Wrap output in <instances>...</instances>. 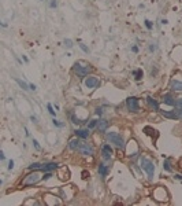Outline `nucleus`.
Instances as JSON below:
<instances>
[{
    "instance_id": "obj_1",
    "label": "nucleus",
    "mask_w": 182,
    "mask_h": 206,
    "mask_svg": "<svg viewBox=\"0 0 182 206\" xmlns=\"http://www.w3.org/2000/svg\"><path fill=\"white\" fill-rule=\"evenodd\" d=\"M41 179H44V175L41 173V172H38V170H33V173H30V175H27L25 179H23L22 181V186L23 187H29V186H34V184H37L38 181H40Z\"/></svg>"
},
{
    "instance_id": "obj_2",
    "label": "nucleus",
    "mask_w": 182,
    "mask_h": 206,
    "mask_svg": "<svg viewBox=\"0 0 182 206\" xmlns=\"http://www.w3.org/2000/svg\"><path fill=\"white\" fill-rule=\"evenodd\" d=\"M140 164H141V168L145 172H147V175L149 179H153V173H155V165H153V162L147 157H141L140 158Z\"/></svg>"
},
{
    "instance_id": "obj_3",
    "label": "nucleus",
    "mask_w": 182,
    "mask_h": 206,
    "mask_svg": "<svg viewBox=\"0 0 182 206\" xmlns=\"http://www.w3.org/2000/svg\"><path fill=\"white\" fill-rule=\"evenodd\" d=\"M74 70H76L77 76L80 77V78H84V77L88 76V73L92 72V67L89 66V65H86V63H84V62H76V65H74Z\"/></svg>"
},
{
    "instance_id": "obj_4",
    "label": "nucleus",
    "mask_w": 182,
    "mask_h": 206,
    "mask_svg": "<svg viewBox=\"0 0 182 206\" xmlns=\"http://www.w3.org/2000/svg\"><path fill=\"white\" fill-rule=\"evenodd\" d=\"M107 140H108L110 143H114L116 147L125 148V140H123V138L120 136V133H118V132H108V133H107Z\"/></svg>"
},
{
    "instance_id": "obj_5",
    "label": "nucleus",
    "mask_w": 182,
    "mask_h": 206,
    "mask_svg": "<svg viewBox=\"0 0 182 206\" xmlns=\"http://www.w3.org/2000/svg\"><path fill=\"white\" fill-rule=\"evenodd\" d=\"M126 106L132 113H138L140 111V104H138V99L134 98V96H130V98L126 99Z\"/></svg>"
},
{
    "instance_id": "obj_6",
    "label": "nucleus",
    "mask_w": 182,
    "mask_h": 206,
    "mask_svg": "<svg viewBox=\"0 0 182 206\" xmlns=\"http://www.w3.org/2000/svg\"><path fill=\"white\" fill-rule=\"evenodd\" d=\"M126 154H127L129 157H133V158L138 155V146L134 140H130L129 142L127 147H126Z\"/></svg>"
},
{
    "instance_id": "obj_7",
    "label": "nucleus",
    "mask_w": 182,
    "mask_h": 206,
    "mask_svg": "<svg viewBox=\"0 0 182 206\" xmlns=\"http://www.w3.org/2000/svg\"><path fill=\"white\" fill-rule=\"evenodd\" d=\"M78 150H80V152L82 154V155H93V147L90 146L89 143H81L80 147H78Z\"/></svg>"
},
{
    "instance_id": "obj_8",
    "label": "nucleus",
    "mask_w": 182,
    "mask_h": 206,
    "mask_svg": "<svg viewBox=\"0 0 182 206\" xmlns=\"http://www.w3.org/2000/svg\"><path fill=\"white\" fill-rule=\"evenodd\" d=\"M99 85H100V81H99L97 77H88V78H85V87L86 88L93 90V88H97Z\"/></svg>"
},
{
    "instance_id": "obj_9",
    "label": "nucleus",
    "mask_w": 182,
    "mask_h": 206,
    "mask_svg": "<svg viewBox=\"0 0 182 206\" xmlns=\"http://www.w3.org/2000/svg\"><path fill=\"white\" fill-rule=\"evenodd\" d=\"M153 197H155L158 201H166L169 195H167V191H166L164 188L159 187V188H156L155 191H153Z\"/></svg>"
},
{
    "instance_id": "obj_10",
    "label": "nucleus",
    "mask_w": 182,
    "mask_h": 206,
    "mask_svg": "<svg viewBox=\"0 0 182 206\" xmlns=\"http://www.w3.org/2000/svg\"><path fill=\"white\" fill-rule=\"evenodd\" d=\"M102 155L104 159H110L112 157V148L110 144H104L102 147Z\"/></svg>"
},
{
    "instance_id": "obj_11",
    "label": "nucleus",
    "mask_w": 182,
    "mask_h": 206,
    "mask_svg": "<svg viewBox=\"0 0 182 206\" xmlns=\"http://www.w3.org/2000/svg\"><path fill=\"white\" fill-rule=\"evenodd\" d=\"M170 88H171L173 91L181 92L182 91V81H178V80H175V78H173L171 83H170Z\"/></svg>"
},
{
    "instance_id": "obj_12",
    "label": "nucleus",
    "mask_w": 182,
    "mask_h": 206,
    "mask_svg": "<svg viewBox=\"0 0 182 206\" xmlns=\"http://www.w3.org/2000/svg\"><path fill=\"white\" fill-rule=\"evenodd\" d=\"M110 125V122L107 120H99V124H97V131L99 132H106L107 128Z\"/></svg>"
},
{
    "instance_id": "obj_13",
    "label": "nucleus",
    "mask_w": 182,
    "mask_h": 206,
    "mask_svg": "<svg viewBox=\"0 0 182 206\" xmlns=\"http://www.w3.org/2000/svg\"><path fill=\"white\" fill-rule=\"evenodd\" d=\"M80 139H78V136L77 138H73V139H70V142H69V148L70 150H77V148L80 147Z\"/></svg>"
},
{
    "instance_id": "obj_14",
    "label": "nucleus",
    "mask_w": 182,
    "mask_h": 206,
    "mask_svg": "<svg viewBox=\"0 0 182 206\" xmlns=\"http://www.w3.org/2000/svg\"><path fill=\"white\" fill-rule=\"evenodd\" d=\"M162 99H163V103H166V104H169V106H175V99H174L170 94L163 95Z\"/></svg>"
},
{
    "instance_id": "obj_15",
    "label": "nucleus",
    "mask_w": 182,
    "mask_h": 206,
    "mask_svg": "<svg viewBox=\"0 0 182 206\" xmlns=\"http://www.w3.org/2000/svg\"><path fill=\"white\" fill-rule=\"evenodd\" d=\"M76 136H78V138H81V139H86V138L89 136V128H86V129H77Z\"/></svg>"
},
{
    "instance_id": "obj_16",
    "label": "nucleus",
    "mask_w": 182,
    "mask_h": 206,
    "mask_svg": "<svg viewBox=\"0 0 182 206\" xmlns=\"http://www.w3.org/2000/svg\"><path fill=\"white\" fill-rule=\"evenodd\" d=\"M147 102H148V104H149V107H151L152 110H159V103L156 102L153 98L148 96V98H147Z\"/></svg>"
},
{
    "instance_id": "obj_17",
    "label": "nucleus",
    "mask_w": 182,
    "mask_h": 206,
    "mask_svg": "<svg viewBox=\"0 0 182 206\" xmlns=\"http://www.w3.org/2000/svg\"><path fill=\"white\" fill-rule=\"evenodd\" d=\"M97 170H99V175H100L103 179H104V177L107 176V173H108V166H106L104 164H100Z\"/></svg>"
},
{
    "instance_id": "obj_18",
    "label": "nucleus",
    "mask_w": 182,
    "mask_h": 206,
    "mask_svg": "<svg viewBox=\"0 0 182 206\" xmlns=\"http://www.w3.org/2000/svg\"><path fill=\"white\" fill-rule=\"evenodd\" d=\"M58 168V164H55V162H49V164H45L44 168H43V172H51V170L56 169Z\"/></svg>"
},
{
    "instance_id": "obj_19",
    "label": "nucleus",
    "mask_w": 182,
    "mask_h": 206,
    "mask_svg": "<svg viewBox=\"0 0 182 206\" xmlns=\"http://www.w3.org/2000/svg\"><path fill=\"white\" fill-rule=\"evenodd\" d=\"M162 116L166 117V118H171V120H178L177 118V114H175V111H162Z\"/></svg>"
},
{
    "instance_id": "obj_20",
    "label": "nucleus",
    "mask_w": 182,
    "mask_h": 206,
    "mask_svg": "<svg viewBox=\"0 0 182 206\" xmlns=\"http://www.w3.org/2000/svg\"><path fill=\"white\" fill-rule=\"evenodd\" d=\"M18 83V84H19V87H21V88H22L23 91H27V90H30V87H29V85L26 84V83H23L22 80H19V78H17V80H15Z\"/></svg>"
},
{
    "instance_id": "obj_21",
    "label": "nucleus",
    "mask_w": 182,
    "mask_h": 206,
    "mask_svg": "<svg viewBox=\"0 0 182 206\" xmlns=\"http://www.w3.org/2000/svg\"><path fill=\"white\" fill-rule=\"evenodd\" d=\"M43 168H44V165H43V164H38V162L29 165V169H30V170H36V169H41V170H43Z\"/></svg>"
},
{
    "instance_id": "obj_22",
    "label": "nucleus",
    "mask_w": 182,
    "mask_h": 206,
    "mask_svg": "<svg viewBox=\"0 0 182 206\" xmlns=\"http://www.w3.org/2000/svg\"><path fill=\"white\" fill-rule=\"evenodd\" d=\"M133 74L136 76V80H137V81H140L142 78V70H141V69H138V70L133 72Z\"/></svg>"
},
{
    "instance_id": "obj_23",
    "label": "nucleus",
    "mask_w": 182,
    "mask_h": 206,
    "mask_svg": "<svg viewBox=\"0 0 182 206\" xmlns=\"http://www.w3.org/2000/svg\"><path fill=\"white\" fill-rule=\"evenodd\" d=\"M175 114H177V118L178 120H182V107H175Z\"/></svg>"
},
{
    "instance_id": "obj_24",
    "label": "nucleus",
    "mask_w": 182,
    "mask_h": 206,
    "mask_svg": "<svg viewBox=\"0 0 182 206\" xmlns=\"http://www.w3.org/2000/svg\"><path fill=\"white\" fill-rule=\"evenodd\" d=\"M97 124H99V120H92V121L89 122L88 128H89V129H92V128H96V126H97Z\"/></svg>"
},
{
    "instance_id": "obj_25",
    "label": "nucleus",
    "mask_w": 182,
    "mask_h": 206,
    "mask_svg": "<svg viewBox=\"0 0 182 206\" xmlns=\"http://www.w3.org/2000/svg\"><path fill=\"white\" fill-rule=\"evenodd\" d=\"M163 168H164L167 172H171V166H170V161L169 159H166L164 164H163Z\"/></svg>"
},
{
    "instance_id": "obj_26",
    "label": "nucleus",
    "mask_w": 182,
    "mask_h": 206,
    "mask_svg": "<svg viewBox=\"0 0 182 206\" xmlns=\"http://www.w3.org/2000/svg\"><path fill=\"white\" fill-rule=\"evenodd\" d=\"M64 45H66L67 48H71V47H73V41H71L70 39H66V40H64Z\"/></svg>"
},
{
    "instance_id": "obj_27",
    "label": "nucleus",
    "mask_w": 182,
    "mask_h": 206,
    "mask_svg": "<svg viewBox=\"0 0 182 206\" xmlns=\"http://www.w3.org/2000/svg\"><path fill=\"white\" fill-rule=\"evenodd\" d=\"M47 109H48V111L51 113L52 116H55V110H53V107H52V104H51V103H48V104H47Z\"/></svg>"
},
{
    "instance_id": "obj_28",
    "label": "nucleus",
    "mask_w": 182,
    "mask_h": 206,
    "mask_svg": "<svg viewBox=\"0 0 182 206\" xmlns=\"http://www.w3.org/2000/svg\"><path fill=\"white\" fill-rule=\"evenodd\" d=\"M175 107H182V98H178L175 100Z\"/></svg>"
},
{
    "instance_id": "obj_29",
    "label": "nucleus",
    "mask_w": 182,
    "mask_h": 206,
    "mask_svg": "<svg viewBox=\"0 0 182 206\" xmlns=\"http://www.w3.org/2000/svg\"><path fill=\"white\" fill-rule=\"evenodd\" d=\"M80 47H81V49H82L84 52H86V54H88V52H89V48H88V47H86V45H85V44H80Z\"/></svg>"
},
{
    "instance_id": "obj_30",
    "label": "nucleus",
    "mask_w": 182,
    "mask_h": 206,
    "mask_svg": "<svg viewBox=\"0 0 182 206\" xmlns=\"http://www.w3.org/2000/svg\"><path fill=\"white\" fill-rule=\"evenodd\" d=\"M51 176H52V173H51V172H44V180H48Z\"/></svg>"
},
{
    "instance_id": "obj_31",
    "label": "nucleus",
    "mask_w": 182,
    "mask_h": 206,
    "mask_svg": "<svg viewBox=\"0 0 182 206\" xmlns=\"http://www.w3.org/2000/svg\"><path fill=\"white\" fill-rule=\"evenodd\" d=\"M145 26H147V29H152V23H151V21L145 19Z\"/></svg>"
},
{
    "instance_id": "obj_32",
    "label": "nucleus",
    "mask_w": 182,
    "mask_h": 206,
    "mask_svg": "<svg viewBox=\"0 0 182 206\" xmlns=\"http://www.w3.org/2000/svg\"><path fill=\"white\" fill-rule=\"evenodd\" d=\"M71 120H73V122H74V124H80V120H78V118H77V117L76 116H73V117H71Z\"/></svg>"
},
{
    "instance_id": "obj_33",
    "label": "nucleus",
    "mask_w": 182,
    "mask_h": 206,
    "mask_svg": "<svg viewBox=\"0 0 182 206\" xmlns=\"http://www.w3.org/2000/svg\"><path fill=\"white\" fill-rule=\"evenodd\" d=\"M33 144H34V147L37 148V150H40V144H38V142L36 139H33Z\"/></svg>"
},
{
    "instance_id": "obj_34",
    "label": "nucleus",
    "mask_w": 182,
    "mask_h": 206,
    "mask_svg": "<svg viewBox=\"0 0 182 206\" xmlns=\"http://www.w3.org/2000/svg\"><path fill=\"white\" fill-rule=\"evenodd\" d=\"M53 125H56V126H63V124H60V122L58 121V120H55V118H53Z\"/></svg>"
},
{
    "instance_id": "obj_35",
    "label": "nucleus",
    "mask_w": 182,
    "mask_h": 206,
    "mask_svg": "<svg viewBox=\"0 0 182 206\" xmlns=\"http://www.w3.org/2000/svg\"><path fill=\"white\" fill-rule=\"evenodd\" d=\"M51 7H52V8H55V7H56V6H58V1H56V0H52V1H51Z\"/></svg>"
},
{
    "instance_id": "obj_36",
    "label": "nucleus",
    "mask_w": 182,
    "mask_h": 206,
    "mask_svg": "<svg viewBox=\"0 0 182 206\" xmlns=\"http://www.w3.org/2000/svg\"><path fill=\"white\" fill-rule=\"evenodd\" d=\"M96 114H97V116H102V114H103V109L102 107L96 109Z\"/></svg>"
},
{
    "instance_id": "obj_37",
    "label": "nucleus",
    "mask_w": 182,
    "mask_h": 206,
    "mask_svg": "<svg viewBox=\"0 0 182 206\" xmlns=\"http://www.w3.org/2000/svg\"><path fill=\"white\" fill-rule=\"evenodd\" d=\"M8 169H10V170L14 169V161H13V159H11V161L8 162Z\"/></svg>"
},
{
    "instance_id": "obj_38",
    "label": "nucleus",
    "mask_w": 182,
    "mask_h": 206,
    "mask_svg": "<svg viewBox=\"0 0 182 206\" xmlns=\"http://www.w3.org/2000/svg\"><path fill=\"white\" fill-rule=\"evenodd\" d=\"M29 87H30V90L36 91V85H34V84H29Z\"/></svg>"
},
{
    "instance_id": "obj_39",
    "label": "nucleus",
    "mask_w": 182,
    "mask_h": 206,
    "mask_svg": "<svg viewBox=\"0 0 182 206\" xmlns=\"http://www.w3.org/2000/svg\"><path fill=\"white\" fill-rule=\"evenodd\" d=\"M149 49H151V51H155V49H156V45H151V47H149Z\"/></svg>"
},
{
    "instance_id": "obj_40",
    "label": "nucleus",
    "mask_w": 182,
    "mask_h": 206,
    "mask_svg": "<svg viewBox=\"0 0 182 206\" xmlns=\"http://www.w3.org/2000/svg\"><path fill=\"white\" fill-rule=\"evenodd\" d=\"M174 177H175V179H179V180H182V176H181V175H175V176H174Z\"/></svg>"
},
{
    "instance_id": "obj_41",
    "label": "nucleus",
    "mask_w": 182,
    "mask_h": 206,
    "mask_svg": "<svg viewBox=\"0 0 182 206\" xmlns=\"http://www.w3.org/2000/svg\"><path fill=\"white\" fill-rule=\"evenodd\" d=\"M30 120H32V121H33V122H37V121H36V117H33V116L30 117Z\"/></svg>"
}]
</instances>
